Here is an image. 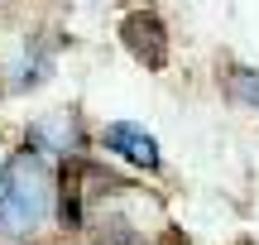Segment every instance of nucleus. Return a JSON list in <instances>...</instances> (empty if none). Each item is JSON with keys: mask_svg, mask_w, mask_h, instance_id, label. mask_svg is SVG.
<instances>
[{"mask_svg": "<svg viewBox=\"0 0 259 245\" xmlns=\"http://www.w3.org/2000/svg\"><path fill=\"white\" fill-rule=\"evenodd\" d=\"M106 149L125 154L130 164H139V169H149V173L158 169V144H154V135L139 130V125H130V120L106 125Z\"/></svg>", "mask_w": 259, "mask_h": 245, "instance_id": "obj_3", "label": "nucleus"}, {"mask_svg": "<svg viewBox=\"0 0 259 245\" xmlns=\"http://www.w3.org/2000/svg\"><path fill=\"white\" fill-rule=\"evenodd\" d=\"M48 197H53L48 164L29 149L15 154L0 169V236H10V240L34 236V226L48 217Z\"/></svg>", "mask_w": 259, "mask_h": 245, "instance_id": "obj_1", "label": "nucleus"}, {"mask_svg": "<svg viewBox=\"0 0 259 245\" xmlns=\"http://www.w3.org/2000/svg\"><path fill=\"white\" fill-rule=\"evenodd\" d=\"M120 34H125V48L139 58L144 67H163L168 63V34H163V24H158V15H130L125 24H120Z\"/></svg>", "mask_w": 259, "mask_h": 245, "instance_id": "obj_2", "label": "nucleus"}, {"mask_svg": "<svg viewBox=\"0 0 259 245\" xmlns=\"http://www.w3.org/2000/svg\"><path fill=\"white\" fill-rule=\"evenodd\" d=\"M44 77H48V53H29L24 63L15 67V82L10 87H38Z\"/></svg>", "mask_w": 259, "mask_h": 245, "instance_id": "obj_6", "label": "nucleus"}, {"mask_svg": "<svg viewBox=\"0 0 259 245\" xmlns=\"http://www.w3.org/2000/svg\"><path fill=\"white\" fill-rule=\"evenodd\" d=\"M231 96L245 106H259V72H231Z\"/></svg>", "mask_w": 259, "mask_h": 245, "instance_id": "obj_7", "label": "nucleus"}, {"mask_svg": "<svg viewBox=\"0 0 259 245\" xmlns=\"http://www.w3.org/2000/svg\"><path fill=\"white\" fill-rule=\"evenodd\" d=\"M101 245H139V240L130 236V226H125V221H111V231L101 236Z\"/></svg>", "mask_w": 259, "mask_h": 245, "instance_id": "obj_8", "label": "nucleus"}, {"mask_svg": "<svg viewBox=\"0 0 259 245\" xmlns=\"http://www.w3.org/2000/svg\"><path fill=\"white\" fill-rule=\"evenodd\" d=\"M58 217L63 226H82L87 221V164H72L58 183Z\"/></svg>", "mask_w": 259, "mask_h": 245, "instance_id": "obj_5", "label": "nucleus"}, {"mask_svg": "<svg viewBox=\"0 0 259 245\" xmlns=\"http://www.w3.org/2000/svg\"><path fill=\"white\" fill-rule=\"evenodd\" d=\"M29 144H34L38 154H72L77 149V120L67 111L44 115V120L29 125Z\"/></svg>", "mask_w": 259, "mask_h": 245, "instance_id": "obj_4", "label": "nucleus"}]
</instances>
